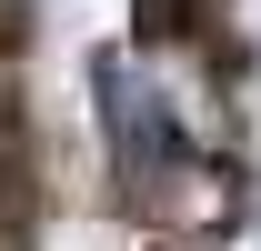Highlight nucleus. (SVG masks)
I'll use <instances>...</instances> for the list:
<instances>
[{
  "instance_id": "obj_2",
  "label": "nucleus",
  "mask_w": 261,
  "mask_h": 251,
  "mask_svg": "<svg viewBox=\"0 0 261 251\" xmlns=\"http://www.w3.org/2000/svg\"><path fill=\"white\" fill-rule=\"evenodd\" d=\"M130 20H141V40H181L201 20V0H130Z\"/></svg>"
},
{
  "instance_id": "obj_1",
  "label": "nucleus",
  "mask_w": 261,
  "mask_h": 251,
  "mask_svg": "<svg viewBox=\"0 0 261 251\" xmlns=\"http://www.w3.org/2000/svg\"><path fill=\"white\" fill-rule=\"evenodd\" d=\"M100 111H111V141H121L130 171H151V161H181V131L171 111H151V91H130L121 61H100Z\"/></svg>"
}]
</instances>
